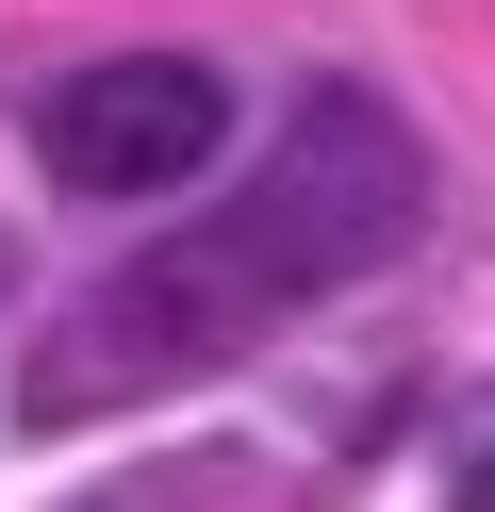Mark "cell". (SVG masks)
I'll return each instance as SVG.
<instances>
[{
    "instance_id": "6da1fadb",
    "label": "cell",
    "mask_w": 495,
    "mask_h": 512,
    "mask_svg": "<svg viewBox=\"0 0 495 512\" xmlns=\"http://www.w3.org/2000/svg\"><path fill=\"white\" fill-rule=\"evenodd\" d=\"M413 232H429L413 116H396L380 83L314 67L231 199H198L182 232H149L132 265H99L83 298L17 347V413L33 430H99V413H132V397H182V380L248 364L264 331H297L314 298H363Z\"/></svg>"
},
{
    "instance_id": "7a4b0ae2",
    "label": "cell",
    "mask_w": 495,
    "mask_h": 512,
    "mask_svg": "<svg viewBox=\"0 0 495 512\" xmlns=\"http://www.w3.org/2000/svg\"><path fill=\"white\" fill-rule=\"evenodd\" d=\"M33 149H50L66 199H182L231 149V67L198 50H116V67H66L33 100Z\"/></svg>"
},
{
    "instance_id": "3957f363",
    "label": "cell",
    "mask_w": 495,
    "mask_h": 512,
    "mask_svg": "<svg viewBox=\"0 0 495 512\" xmlns=\"http://www.w3.org/2000/svg\"><path fill=\"white\" fill-rule=\"evenodd\" d=\"M446 512H495V430L462 446V479H446Z\"/></svg>"
}]
</instances>
